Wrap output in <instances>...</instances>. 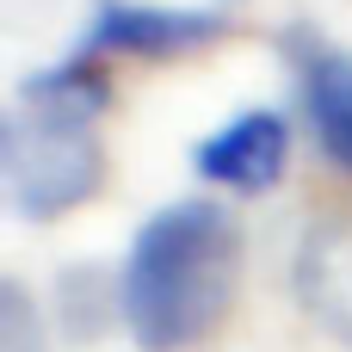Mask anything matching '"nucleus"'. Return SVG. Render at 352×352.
I'll return each instance as SVG.
<instances>
[{
    "instance_id": "f257e3e1",
    "label": "nucleus",
    "mask_w": 352,
    "mask_h": 352,
    "mask_svg": "<svg viewBox=\"0 0 352 352\" xmlns=\"http://www.w3.org/2000/svg\"><path fill=\"white\" fill-rule=\"evenodd\" d=\"M241 285V229L217 198H179L136 229L118 309L142 352H186L223 328Z\"/></svg>"
},
{
    "instance_id": "f03ea898",
    "label": "nucleus",
    "mask_w": 352,
    "mask_h": 352,
    "mask_svg": "<svg viewBox=\"0 0 352 352\" xmlns=\"http://www.w3.org/2000/svg\"><path fill=\"white\" fill-rule=\"evenodd\" d=\"M111 105V80L93 50H74L56 68L19 80V105L0 124V167L6 198L25 223H56L80 210L105 179V148L93 118Z\"/></svg>"
},
{
    "instance_id": "7ed1b4c3",
    "label": "nucleus",
    "mask_w": 352,
    "mask_h": 352,
    "mask_svg": "<svg viewBox=\"0 0 352 352\" xmlns=\"http://www.w3.org/2000/svg\"><path fill=\"white\" fill-rule=\"evenodd\" d=\"M229 31L223 12L204 6H142V0H99L80 50L93 56H142V62H173Z\"/></svg>"
},
{
    "instance_id": "20e7f679",
    "label": "nucleus",
    "mask_w": 352,
    "mask_h": 352,
    "mask_svg": "<svg viewBox=\"0 0 352 352\" xmlns=\"http://www.w3.org/2000/svg\"><path fill=\"white\" fill-rule=\"evenodd\" d=\"M285 56L297 74V99L303 118L316 130V142L328 148V161L352 167V56L340 43H328L322 31H285Z\"/></svg>"
},
{
    "instance_id": "39448f33",
    "label": "nucleus",
    "mask_w": 352,
    "mask_h": 352,
    "mask_svg": "<svg viewBox=\"0 0 352 352\" xmlns=\"http://www.w3.org/2000/svg\"><path fill=\"white\" fill-rule=\"evenodd\" d=\"M285 161H291V124L278 111H241L192 148L198 179H210L223 192H266V186H278Z\"/></svg>"
},
{
    "instance_id": "423d86ee",
    "label": "nucleus",
    "mask_w": 352,
    "mask_h": 352,
    "mask_svg": "<svg viewBox=\"0 0 352 352\" xmlns=\"http://www.w3.org/2000/svg\"><path fill=\"white\" fill-rule=\"evenodd\" d=\"M297 297L340 334L352 340V217L316 229L297 254Z\"/></svg>"
},
{
    "instance_id": "0eeeda50",
    "label": "nucleus",
    "mask_w": 352,
    "mask_h": 352,
    "mask_svg": "<svg viewBox=\"0 0 352 352\" xmlns=\"http://www.w3.org/2000/svg\"><path fill=\"white\" fill-rule=\"evenodd\" d=\"M105 322H111V285H105V272L99 266H68L56 278V328L74 346H87V340L105 334Z\"/></svg>"
},
{
    "instance_id": "6e6552de",
    "label": "nucleus",
    "mask_w": 352,
    "mask_h": 352,
    "mask_svg": "<svg viewBox=\"0 0 352 352\" xmlns=\"http://www.w3.org/2000/svg\"><path fill=\"white\" fill-rule=\"evenodd\" d=\"M0 352H43V316L25 285L0 291Z\"/></svg>"
}]
</instances>
